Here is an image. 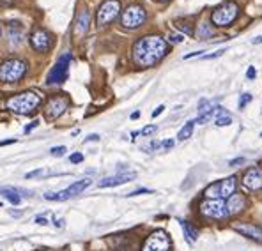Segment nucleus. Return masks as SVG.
Returning a JSON list of instances; mask_svg holds the SVG:
<instances>
[{
    "instance_id": "obj_3",
    "label": "nucleus",
    "mask_w": 262,
    "mask_h": 251,
    "mask_svg": "<svg viewBox=\"0 0 262 251\" xmlns=\"http://www.w3.org/2000/svg\"><path fill=\"white\" fill-rule=\"evenodd\" d=\"M236 189H237V179H236V175H230V177H225V179L209 184V186L204 189V196H206V198H213V200H229L234 193H237Z\"/></svg>"
},
{
    "instance_id": "obj_22",
    "label": "nucleus",
    "mask_w": 262,
    "mask_h": 251,
    "mask_svg": "<svg viewBox=\"0 0 262 251\" xmlns=\"http://www.w3.org/2000/svg\"><path fill=\"white\" fill-rule=\"evenodd\" d=\"M45 198L50 200V202H64V200L71 198V193H69L68 188H66L62 191H57V193H46Z\"/></svg>"
},
{
    "instance_id": "obj_31",
    "label": "nucleus",
    "mask_w": 262,
    "mask_h": 251,
    "mask_svg": "<svg viewBox=\"0 0 262 251\" xmlns=\"http://www.w3.org/2000/svg\"><path fill=\"white\" fill-rule=\"evenodd\" d=\"M43 170H34V172H29L25 175V179H34V177H39V175H43Z\"/></svg>"
},
{
    "instance_id": "obj_42",
    "label": "nucleus",
    "mask_w": 262,
    "mask_h": 251,
    "mask_svg": "<svg viewBox=\"0 0 262 251\" xmlns=\"http://www.w3.org/2000/svg\"><path fill=\"white\" fill-rule=\"evenodd\" d=\"M0 4H4V6H13L14 0H0Z\"/></svg>"
},
{
    "instance_id": "obj_7",
    "label": "nucleus",
    "mask_w": 262,
    "mask_h": 251,
    "mask_svg": "<svg viewBox=\"0 0 262 251\" xmlns=\"http://www.w3.org/2000/svg\"><path fill=\"white\" fill-rule=\"evenodd\" d=\"M119 14H121V2H119V0H105V2L99 6L98 13H96V23H98V27H106V25H110Z\"/></svg>"
},
{
    "instance_id": "obj_11",
    "label": "nucleus",
    "mask_w": 262,
    "mask_h": 251,
    "mask_svg": "<svg viewBox=\"0 0 262 251\" xmlns=\"http://www.w3.org/2000/svg\"><path fill=\"white\" fill-rule=\"evenodd\" d=\"M69 64H71V53H64L59 60L55 62V65L52 67V71L48 73V78L46 83L48 85H55V83H62L68 78V71H69Z\"/></svg>"
},
{
    "instance_id": "obj_39",
    "label": "nucleus",
    "mask_w": 262,
    "mask_h": 251,
    "mask_svg": "<svg viewBox=\"0 0 262 251\" xmlns=\"http://www.w3.org/2000/svg\"><path fill=\"white\" fill-rule=\"evenodd\" d=\"M36 223L37 225H46L48 221H46V218H43V216H39V218H36Z\"/></svg>"
},
{
    "instance_id": "obj_25",
    "label": "nucleus",
    "mask_w": 262,
    "mask_h": 251,
    "mask_svg": "<svg viewBox=\"0 0 262 251\" xmlns=\"http://www.w3.org/2000/svg\"><path fill=\"white\" fill-rule=\"evenodd\" d=\"M229 124H232V119H230V115L229 113H225V115H218L216 117V126H229Z\"/></svg>"
},
{
    "instance_id": "obj_15",
    "label": "nucleus",
    "mask_w": 262,
    "mask_h": 251,
    "mask_svg": "<svg viewBox=\"0 0 262 251\" xmlns=\"http://www.w3.org/2000/svg\"><path fill=\"white\" fill-rule=\"evenodd\" d=\"M225 203H227L229 216H237L248 207V198L245 195H241V193H234L229 200H225Z\"/></svg>"
},
{
    "instance_id": "obj_26",
    "label": "nucleus",
    "mask_w": 262,
    "mask_h": 251,
    "mask_svg": "<svg viewBox=\"0 0 262 251\" xmlns=\"http://www.w3.org/2000/svg\"><path fill=\"white\" fill-rule=\"evenodd\" d=\"M176 27H177V29H181V30H184L186 34H190V36L193 34V27H188V23L184 21V20H177Z\"/></svg>"
},
{
    "instance_id": "obj_37",
    "label": "nucleus",
    "mask_w": 262,
    "mask_h": 251,
    "mask_svg": "<svg viewBox=\"0 0 262 251\" xmlns=\"http://www.w3.org/2000/svg\"><path fill=\"white\" fill-rule=\"evenodd\" d=\"M161 147H165V149H170V147H174V142H172V140L161 142Z\"/></svg>"
},
{
    "instance_id": "obj_47",
    "label": "nucleus",
    "mask_w": 262,
    "mask_h": 251,
    "mask_svg": "<svg viewBox=\"0 0 262 251\" xmlns=\"http://www.w3.org/2000/svg\"><path fill=\"white\" fill-rule=\"evenodd\" d=\"M0 34H2V29H0Z\"/></svg>"
},
{
    "instance_id": "obj_40",
    "label": "nucleus",
    "mask_w": 262,
    "mask_h": 251,
    "mask_svg": "<svg viewBox=\"0 0 262 251\" xmlns=\"http://www.w3.org/2000/svg\"><path fill=\"white\" fill-rule=\"evenodd\" d=\"M241 163H245V159H243V157H237V159L230 161V167H234V165H241Z\"/></svg>"
},
{
    "instance_id": "obj_33",
    "label": "nucleus",
    "mask_w": 262,
    "mask_h": 251,
    "mask_svg": "<svg viewBox=\"0 0 262 251\" xmlns=\"http://www.w3.org/2000/svg\"><path fill=\"white\" fill-rule=\"evenodd\" d=\"M82 161H83L82 154H73L71 156V163H82Z\"/></svg>"
},
{
    "instance_id": "obj_43",
    "label": "nucleus",
    "mask_w": 262,
    "mask_h": 251,
    "mask_svg": "<svg viewBox=\"0 0 262 251\" xmlns=\"http://www.w3.org/2000/svg\"><path fill=\"white\" fill-rule=\"evenodd\" d=\"M259 42H262V37L259 36V37H255V39H253V44H259Z\"/></svg>"
},
{
    "instance_id": "obj_8",
    "label": "nucleus",
    "mask_w": 262,
    "mask_h": 251,
    "mask_svg": "<svg viewBox=\"0 0 262 251\" xmlns=\"http://www.w3.org/2000/svg\"><path fill=\"white\" fill-rule=\"evenodd\" d=\"M199 211H200V214H202V216H206V218H211V219H225V218H229L225 200L206 198L199 206Z\"/></svg>"
},
{
    "instance_id": "obj_17",
    "label": "nucleus",
    "mask_w": 262,
    "mask_h": 251,
    "mask_svg": "<svg viewBox=\"0 0 262 251\" xmlns=\"http://www.w3.org/2000/svg\"><path fill=\"white\" fill-rule=\"evenodd\" d=\"M7 36H9V41L13 42L14 46H20L23 42V37H25V30H23L21 23L13 21L9 23V29H7Z\"/></svg>"
},
{
    "instance_id": "obj_32",
    "label": "nucleus",
    "mask_w": 262,
    "mask_h": 251,
    "mask_svg": "<svg viewBox=\"0 0 262 251\" xmlns=\"http://www.w3.org/2000/svg\"><path fill=\"white\" fill-rule=\"evenodd\" d=\"M250 101H252V94H243V98H241V101H239V106L245 108L246 103H250Z\"/></svg>"
},
{
    "instance_id": "obj_44",
    "label": "nucleus",
    "mask_w": 262,
    "mask_h": 251,
    "mask_svg": "<svg viewBox=\"0 0 262 251\" xmlns=\"http://www.w3.org/2000/svg\"><path fill=\"white\" fill-rule=\"evenodd\" d=\"M62 225H64L62 219H59V221H57V219H55V226H62Z\"/></svg>"
},
{
    "instance_id": "obj_23",
    "label": "nucleus",
    "mask_w": 262,
    "mask_h": 251,
    "mask_svg": "<svg viewBox=\"0 0 262 251\" xmlns=\"http://www.w3.org/2000/svg\"><path fill=\"white\" fill-rule=\"evenodd\" d=\"M179 223H181V226H183L184 234H186L188 242H195V241H196V237H199V234H196V230L193 229V226H190V223L184 221V219H181Z\"/></svg>"
},
{
    "instance_id": "obj_27",
    "label": "nucleus",
    "mask_w": 262,
    "mask_h": 251,
    "mask_svg": "<svg viewBox=\"0 0 262 251\" xmlns=\"http://www.w3.org/2000/svg\"><path fill=\"white\" fill-rule=\"evenodd\" d=\"M52 156H57V157H60V156H64V152H66V147L64 145H60V147H53L52 150Z\"/></svg>"
},
{
    "instance_id": "obj_29",
    "label": "nucleus",
    "mask_w": 262,
    "mask_h": 251,
    "mask_svg": "<svg viewBox=\"0 0 262 251\" xmlns=\"http://www.w3.org/2000/svg\"><path fill=\"white\" fill-rule=\"evenodd\" d=\"M222 53H225V48H222V50H216L214 53H209V55H202V59H206V60H209V59H214V57H220Z\"/></svg>"
},
{
    "instance_id": "obj_45",
    "label": "nucleus",
    "mask_w": 262,
    "mask_h": 251,
    "mask_svg": "<svg viewBox=\"0 0 262 251\" xmlns=\"http://www.w3.org/2000/svg\"><path fill=\"white\" fill-rule=\"evenodd\" d=\"M140 117V113H138V111H135V113H131V119H138Z\"/></svg>"
},
{
    "instance_id": "obj_21",
    "label": "nucleus",
    "mask_w": 262,
    "mask_h": 251,
    "mask_svg": "<svg viewBox=\"0 0 262 251\" xmlns=\"http://www.w3.org/2000/svg\"><path fill=\"white\" fill-rule=\"evenodd\" d=\"M195 121H188L186 124H184L183 127L179 129V133H177V140L184 142L188 140V138H191V134H193V129H195Z\"/></svg>"
},
{
    "instance_id": "obj_34",
    "label": "nucleus",
    "mask_w": 262,
    "mask_h": 251,
    "mask_svg": "<svg viewBox=\"0 0 262 251\" xmlns=\"http://www.w3.org/2000/svg\"><path fill=\"white\" fill-rule=\"evenodd\" d=\"M168 39H170L172 42H183V41H184V39H183V36H181V34H177V36H176V34H172V36L168 37Z\"/></svg>"
},
{
    "instance_id": "obj_16",
    "label": "nucleus",
    "mask_w": 262,
    "mask_h": 251,
    "mask_svg": "<svg viewBox=\"0 0 262 251\" xmlns=\"http://www.w3.org/2000/svg\"><path fill=\"white\" fill-rule=\"evenodd\" d=\"M133 179H137V173L135 172L117 173V175H114V177H106V179L99 180V188H115V186H121V184L131 182Z\"/></svg>"
},
{
    "instance_id": "obj_28",
    "label": "nucleus",
    "mask_w": 262,
    "mask_h": 251,
    "mask_svg": "<svg viewBox=\"0 0 262 251\" xmlns=\"http://www.w3.org/2000/svg\"><path fill=\"white\" fill-rule=\"evenodd\" d=\"M156 129L158 127L156 126H145L144 129L140 131L142 134H144V136H149V134H152V133H156Z\"/></svg>"
},
{
    "instance_id": "obj_20",
    "label": "nucleus",
    "mask_w": 262,
    "mask_h": 251,
    "mask_svg": "<svg viewBox=\"0 0 262 251\" xmlns=\"http://www.w3.org/2000/svg\"><path fill=\"white\" fill-rule=\"evenodd\" d=\"M92 184V180L91 179H83V180H76V182H73L71 186L68 188V191L71 193V196H76V195H80L82 191H85V189L91 186Z\"/></svg>"
},
{
    "instance_id": "obj_30",
    "label": "nucleus",
    "mask_w": 262,
    "mask_h": 251,
    "mask_svg": "<svg viewBox=\"0 0 262 251\" xmlns=\"http://www.w3.org/2000/svg\"><path fill=\"white\" fill-rule=\"evenodd\" d=\"M144 193H152V191H151V189H147V188H142V189H137V191L128 193L126 196H138V195H144Z\"/></svg>"
},
{
    "instance_id": "obj_14",
    "label": "nucleus",
    "mask_w": 262,
    "mask_h": 251,
    "mask_svg": "<svg viewBox=\"0 0 262 251\" xmlns=\"http://www.w3.org/2000/svg\"><path fill=\"white\" fill-rule=\"evenodd\" d=\"M30 44H32V48L36 50V52L46 53L52 48V36L43 29H36L30 34Z\"/></svg>"
},
{
    "instance_id": "obj_19",
    "label": "nucleus",
    "mask_w": 262,
    "mask_h": 251,
    "mask_svg": "<svg viewBox=\"0 0 262 251\" xmlns=\"http://www.w3.org/2000/svg\"><path fill=\"white\" fill-rule=\"evenodd\" d=\"M20 193H30V191H25V189H20V188H0V195L6 196L13 206H18V203L21 202Z\"/></svg>"
},
{
    "instance_id": "obj_36",
    "label": "nucleus",
    "mask_w": 262,
    "mask_h": 251,
    "mask_svg": "<svg viewBox=\"0 0 262 251\" xmlns=\"http://www.w3.org/2000/svg\"><path fill=\"white\" fill-rule=\"evenodd\" d=\"M246 76H248L250 80H253V78H255V69H253V67H250L248 71H246Z\"/></svg>"
},
{
    "instance_id": "obj_2",
    "label": "nucleus",
    "mask_w": 262,
    "mask_h": 251,
    "mask_svg": "<svg viewBox=\"0 0 262 251\" xmlns=\"http://www.w3.org/2000/svg\"><path fill=\"white\" fill-rule=\"evenodd\" d=\"M39 105H41V96L36 94L34 90L20 92V94L9 98L6 103L7 110L14 111V113H18V115L32 113V111H36V108Z\"/></svg>"
},
{
    "instance_id": "obj_35",
    "label": "nucleus",
    "mask_w": 262,
    "mask_h": 251,
    "mask_svg": "<svg viewBox=\"0 0 262 251\" xmlns=\"http://www.w3.org/2000/svg\"><path fill=\"white\" fill-rule=\"evenodd\" d=\"M39 126V121H34V122H30V126H27L25 127V133H29V131H32L34 127H37Z\"/></svg>"
},
{
    "instance_id": "obj_38",
    "label": "nucleus",
    "mask_w": 262,
    "mask_h": 251,
    "mask_svg": "<svg viewBox=\"0 0 262 251\" xmlns=\"http://www.w3.org/2000/svg\"><path fill=\"white\" fill-rule=\"evenodd\" d=\"M163 110H165V106H158L156 110L152 111V117H158V115H160V113H161V111H163Z\"/></svg>"
},
{
    "instance_id": "obj_24",
    "label": "nucleus",
    "mask_w": 262,
    "mask_h": 251,
    "mask_svg": "<svg viewBox=\"0 0 262 251\" xmlns=\"http://www.w3.org/2000/svg\"><path fill=\"white\" fill-rule=\"evenodd\" d=\"M211 36H213V30L209 29L207 23L199 25V30H196V37H199V39H207V37H211Z\"/></svg>"
},
{
    "instance_id": "obj_18",
    "label": "nucleus",
    "mask_w": 262,
    "mask_h": 251,
    "mask_svg": "<svg viewBox=\"0 0 262 251\" xmlns=\"http://www.w3.org/2000/svg\"><path fill=\"white\" fill-rule=\"evenodd\" d=\"M89 25H91V14H89V11H87V9H83L82 13L78 14V18H76L75 36H76V37H82L83 34H87Z\"/></svg>"
},
{
    "instance_id": "obj_12",
    "label": "nucleus",
    "mask_w": 262,
    "mask_h": 251,
    "mask_svg": "<svg viewBox=\"0 0 262 251\" xmlns=\"http://www.w3.org/2000/svg\"><path fill=\"white\" fill-rule=\"evenodd\" d=\"M243 186L252 193L262 191V168L250 167L246 170V172L243 173Z\"/></svg>"
},
{
    "instance_id": "obj_46",
    "label": "nucleus",
    "mask_w": 262,
    "mask_h": 251,
    "mask_svg": "<svg viewBox=\"0 0 262 251\" xmlns=\"http://www.w3.org/2000/svg\"><path fill=\"white\" fill-rule=\"evenodd\" d=\"M0 209H2V202H0Z\"/></svg>"
},
{
    "instance_id": "obj_5",
    "label": "nucleus",
    "mask_w": 262,
    "mask_h": 251,
    "mask_svg": "<svg viewBox=\"0 0 262 251\" xmlns=\"http://www.w3.org/2000/svg\"><path fill=\"white\" fill-rule=\"evenodd\" d=\"M239 18V6L236 2H225L213 11L211 21L216 27H229Z\"/></svg>"
},
{
    "instance_id": "obj_9",
    "label": "nucleus",
    "mask_w": 262,
    "mask_h": 251,
    "mask_svg": "<svg viewBox=\"0 0 262 251\" xmlns=\"http://www.w3.org/2000/svg\"><path fill=\"white\" fill-rule=\"evenodd\" d=\"M142 251H172V241L167 232L156 230L145 239Z\"/></svg>"
},
{
    "instance_id": "obj_41",
    "label": "nucleus",
    "mask_w": 262,
    "mask_h": 251,
    "mask_svg": "<svg viewBox=\"0 0 262 251\" xmlns=\"http://www.w3.org/2000/svg\"><path fill=\"white\" fill-rule=\"evenodd\" d=\"M98 140H99L98 134H91V136L87 138V142H98Z\"/></svg>"
},
{
    "instance_id": "obj_4",
    "label": "nucleus",
    "mask_w": 262,
    "mask_h": 251,
    "mask_svg": "<svg viewBox=\"0 0 262 251\" xmlns=\"http://www.w3.org/2000/svg\"><path fill=\"white\" fill-rule=\"evenodd\" d=\"M29 64L23 59H7L0 64V82L4 83H16L25 76Z\"/></svg>"
},
{
    "instance_id": "obj_1",
    "label": "nucleus",
    "mask_w": 262,
    "mask_h": 251,
    "mask_svg": "<svg viewBox=\"0 0 262 251\" xmlns=\"http://www.w3.org/2000/svg\"><path fill=\"white\" fill-rule=\"evenodd\" d=\"M168 53V42L161 36L151 34V36L140 37L133 44V62L138 67H152L160 60H163Z\"/></svg>"
},
{
    "instance_id": "obj_13",
    "label": "nucleus",
    "mask_w": 262,
    "mask_h": 251,
    "mask_svg": "<svg viewBox=\"0 0 262 251\" xmlns=\"http://www.w3.org/2000/svg\"><path fill=\"white\" fill-rule=\"evenodd\" d=\"M232 229L241 234L243 237L250 239L253 242H259L262 244V229L253 223H246V221H237V223H232Z\"/></svg>"
},
{
    "instance_id": "obj_10",
    "label": "nucleus",
    "mask_w": 262,
    "mask_h": 251,
    "mask_svg": "<svg viewBox=\"0 0 262 251\" xmlns=\"http://www.w3.org/2000/svg\"><path fill=\"white\" fill-rule=\"evenodd\" d=\"M69 105H71V101H69L68 96H64V94L52 96L45 106L46 119H48V121H55V119H59L60 115H62L64 111L69 108Z\"/></svg>"
},
{
    "instance_id": "obj_6",
    "label": "nucleus",
    "mask_w": 262,
    "mask_h": 251,
    "mask_svg": "<svg viewBox=\"0 0 262 251\" xmlns=\"http://www.w3.org/2000/svg\"><path fill=\"white\" fill-rule=\"evenodd\" d=\"M145 20H147V13H145V7L140 6V4H131L121 14V25L128 30H135L142 27Z\"/></svg>"
}]
</instances>
